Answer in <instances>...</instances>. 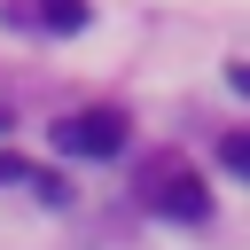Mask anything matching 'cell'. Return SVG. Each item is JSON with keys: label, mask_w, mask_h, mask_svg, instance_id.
<instances>
[{"label": "cell", "mask_w": 250, "mask_h": 250, "mask_svg": "<svg viewBox=\"0 0 250 250\" xmlns=\"http://www.w3.org/2000/svg\"><path fill=\"white\" fill-rule=\"evenodd\" d=\"M62 156H117L125 148V117L117 109H78V117H55L47 125Z\"/></svg>", "instance_id": "6da1fadb"}, {"label": "cell", "mask_w": 250, "mask_h": 250, "mask_svg": "<svg viewBox=\"0 0 250 250\" xmlns=\"http://www.w3.org/2000/svg\"><path fill=\"white\" fill-rule=\"evenodd\" d=\"M148 203H156L164 219H203V211H211L203 180H195V172H180V164H156V172H148Z\"/></svg>", "instance_id": "7a4b0ae2"}, {"label": "cell", "mask_w": 250, "mask_h": 250, "mask_svg": "<svg viewBox=\"0 0 250 250\" xmlns=\"http://www.w3.org/2000/svg\"><path fill=\"white\" fill-rule=\"evenodd\" d=\"M23 23H47V31H78L86 23V0H31V8H16Z\"/></svg>", "instance_id": "3957f363"}, {"label": "cell", "mask_w": 250, "mask_h": 250, "mask_svg": "<svg viewBox=\"0 0 250 250\" xmlns=\"http://www.w3.org/2000/svg\"><path fill=\"white\" fill-rule=\"evenodd\" d=\"M219 164H227V172H242V180H250V133H227V141H219Z\"/></svg>", "instance_id": "277c9868"}, {"label": "cell", "mask_w": 250, "mask_h": 250, "mask_svg": "<svg viewBox=\"0 0 250 250\" xmlns=\"http://www.w3.org/2000/svg\"><path fill=\"white\" fill-rule=\"evenodd\" d=\"M227 86H234V94H250V62H234V70H227Z\"/></svg>", "instance_id": "5b68a950"}, {"label": "cell", "mask_w": 250, "mask_h": 250, "mask_svg": "<svg viewBox=\"0 0 250 250\" xmlns=\"http://www.w3.org/2000/svg\"><path fill=\"white\" fill-rule=\"evenodd\" d=\"M0 125H8V109H0Z\"/></svg>", "instance_id": "8992f818"}]
</instances>
